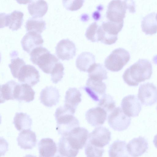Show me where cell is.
I'll return each mask as SVG.
<instances>
[{
  "label": "cell",
  "mask_w": 157,
  "mask_h": 157,
  "mask_svg": "<svg viewBox=\"0 0 157 157\" xmlns=\"http://www.w3.org/2000/svg\"><path fill=\"white\" fill-rule=\"evenodd\" d=\"M104 150L103 148L96 147L87 142L85 148L86 157H102Z\"/></svg>",
  "instance_id": "8d00e7d4"
},
{
  "label": "cell",
  "mask_w": 157,
  "mask_h": 157,
  "mask_svg": "<svg viewBox=\"0 0 157 157\" xmlns=\"http://www.w3.org/2000/svg\"><path fill=\"white\" fill-rule=\"evenodd\" d=\"M148 148L147 140L141 136L133 138L127 145V151L132 157L141 156L146 151Z\"/></svg>",
  "instance_id": "ac0fdd59"
},
{
  "label": "cell",
  "mask_w": 157,
  "mask_h": 157,
  "mask_svg": "<svg viewBox=\"0 0 157 157\" xmlns=\"http://www.w3.org/2000/svg\"><path fill=\"white\" fill-rule=\"evenodd\" d=\"M155 13H150L144 17L141 23L143 32L146 35H152L157 32V21Z\"/></svg>",
  "instance_id": "d4e9b609"
},
{
  "label": "cell",
  "mask_w": 157,
  "mask_h": 157,
  "mask_svg": "<svg viewBox=\"0 0 157 157\" xmlns=\"http://www.w3.org/2000/svg\"><path fill=\"white\" fill-rule=\"evenodd\" d=\"M123 25L124 22L118 23L109 21L103 22L101 25L100 41L107 45L114 44L118 39V33L122 30Z\"/></svg>",
  "instance_id": "8992f818"
},
{
  "label": "cell",
  "mask_w": 157,
  "mask_h": 157,
  "mask_svg": "<svg viewBox=\"0 0 157 157\" xmlns=\"http://www.w3.org/2000/svg\"><path fill=\"white\" fill-rule=\"evenodd\" d=\"M60 95L58 90L51 86L43 89L40 93V102L44 106L51 107L56 105L59 101Z\"/></svg>",
  "instance_id": "2e32d148"
},
{
  "label": "cell",
  "mask_w": 157,
  "mask_h": 157,
  "mask_svg": "<svg viewBox=\"0 0 157 157\" xmlns=\"http://www.w3.org/2000/svg\"><path fill=\"white\" fill-rule=\"evenodd\" d=\"M64 67L63 64L59 61L55 65L51 73V80L52 82L56 84L60 81L64 74Z\"/></svg>",
  "instance_id": "e575fe53"
},
{
  "label": "cell",
  "mask_w": 157,
  "mask_h": 157,
  "mask_svg": "<svg viewBox=\"0 0 157 157\" xmlns=\"http://www.w3.org/2000/svg\"><path fill=\"white\" fill-rule=\"evenodd\" d=\"M39 157H61L56 143L52 139H42L38 144Z\"/></svg>",
  "instance_id": "e0dca14e"
},
{
  "label": "cell",
  "mask_w": 157,
  "mask_h": 157,
  "mask_svg": "<svg viewBox=\"0 0 157 157\" xmlns=\"http://www.w3.org/2000/svg\"><path fill=\"white\" fill-rule=\"evenodd\" d=\"M21 43L23 50L30 53L35 48L41 46L44 40L40 33L28 32L23 36Z\"/></svg>",
  "instance_id": "9a60e30c"
},
{
  "label": "cell",
  "mask_w": 157,
  "mask_h": 157,
  "mask_svg": "<svg viewBox=\"0 0 157 157\" xmlns=\"http://www.w3.org/2000/svg\"><path fill=\"white\" fill-rule=\"evenodd\" d=\"M23 13L20 10H15L7 14V26L13 31L21 28L23 21Z\"/></svg>",
  "instance_id": "4316f807"
},
{
  "label": "cell",
  "mask_w": 157,
  "mask_h": 157,
  "mask_svg": "<svg viewBox=\"0 0 157 157\" xmlns=\"http://www.w3.org/2000/svg\"><path fill=\"white\" fill-rule=\"evenodd\" d=\"M127 10L132 13L135 12V4L133 1L112 0L108 5L106 17L111 21L124 22Z\"/></svg>",
  "instance_id": "277c9868"
},
{
  "label": "cell",
  "mask_w": 157,
  "mask_h": 157,
  "mask_svg": "<svg viewBox=\"0 0 157 157\" xmlns=\"http://www.w3.org/2000/svg\"><path fill=\"white\" fill-rule=\"evenodd\" d=\"M55 51L59 59L62 60H68L75 56L76 48L73 42L69 39H63L57 43Z\"/></svg>",
  "instance_id": "8fae6325"
},
{
  "label": "cell",
  "mask_w": 157,
  "mask_h": 157,
  "mask_svg": "<svg viewBox=\"0 0 157 157\" xmlns=\"http://www.w3.org/2000/svg\"><path fill=\"white\" fill-rule=\"evenodd\" d=\"M121 105L123 112L129 117L138 116L141 110V105L134 95H129L124 97Z\"/></svg>",
  "instance_id": "5bb4252c"
},
{
  "label": "cell",
  "mask_w": 157,
  "mask_h": 157,
  "mask_svg": "<svg viewBox=\"0 0 157 157\" xmlns=\"http://www.w3.org/2000/svg\"><path fill=\"white\" fill-rule=\"evenodd\" d=\"M152 72L151 63L148 60L139 59L124 72L123 78L130 86H136L139 83L151 77Z\"/></svg>",
  "instance_id": "6da1fadb"
},
{
  "label": "cell",
  "mask_w": 157,
  "mask_h": 157,
  "mask_svg": "<svg viewBox=\"0 0 157 157\" xmlns=\"http://www.w3.org/2000/svg\"><path fill=\"white\" fill-rule=\"evenodd\" d=\"M153 61L154 63L157 64V55L153 57Z\"/></svg>",
  "instance_id": "ab89813d"
},
{
  "label": "cell",
  "mask_w": 157,
  "mask_h": 157,
  "mask_svg": "<svg viewBox=\"0 0 157 157\" xmlns=\"http://www.w3.org/2000/svg\"><path fill=\"white\" fill-rule=\"evenodd\" d=\"M107 117L106 112L99 106L89 109L85 114L87 122L93 127L103 124L106 120Z\"/></svg>",
  "instance_id": "d6986e66"
},
{
  "label": "cell",
  "mask_w": 157,
  "mask_h": 157,
  "mask_svg": "<svg viewBox=\"0 0 157 157\" xmlns=\"http://www.w3.org/2000/svg\"><path fill=\"white\" fill-rule=\"evenodd\" d=\"M153 142L154 145L157 148V134L154 137Z\"/></svg>",
  "instance_id": "f35d334b"
},
{
  "label": "cell",
  "mask_w": 157,
  "mask_h": 157,
  "mask_svg": "<svg viewBox=\"0 0 157 157\" xmlns=\"http://www.w3.org/2000/svg\"><path fill=\"white\" fill-rule=\"evenodd\" d=\"M35 92L27 84L17 83L14 92V99L19 101L29 102L33 100Z\"/></svg>",
  "instance_id": "ffe728a7"
},
{
  "label": "cell",
  "mask_w": 157,
  "mask_h": 157,
  "mask_svg": "<svg viewBox=\"0 0 157 157\" xmlns=\"http://www.w3.org/2000/svg\"><path fill=\"white\" fill-rule=\"evenodd\" d=\"M40 78L39 72L34 66L25 64L21 69L17 78L21 83L33 86L40 81Z\"/></svg>",
  "instance_id": "4fadbf2b"
},
{
  "label": "cell",
  "mask_w": 157,
  "mask_h": 157,
  "mask_svg": "<svg viewBox=\"0 0 157 157\" xmlns=\"http://www.w3.org/2000/svg\"><path fill=\"white\" fill-rule=\"evenodd\" d=\"M74 113L63 106L56 109L55 117L57 122L56 130L62 136L67 135L75 128L79 127L78 120L74 116Z\"/></svg>",
  "instance_id": "7a4b0ae2"
},
{
  "label": "cell",
  "mask_w": 157,
  "mask_h": 157,
  "mask_svg": "<svg viewBox=\"0 0 157 157\" xmlns=\"http://www.w3.org/2000/svg\"><path fill=\"white\" fill-rule=\"evenodd\" d=\"M17 141L18 145L21 148L31 149L36 144V135L35 132L30 129L24 130L19 133Z\"/></svg>",
  "instance_id": "44dd1931"
},
{
  "label": "cell",
  "mask_w": 157,
  "mask_h": 157,
  "mask_svg": "<svg viewBox=\"0 0 157 157\" xmlns=\"http://www.w3.org/2000/svg\"><path fill=\"white\" fill-rule=\"evenodd\" d=\"M80 91L76 88H70L66 93L64 106L75 113L77 106L82 101Z\"/></svg>",
  "instance_id": "7402d4cb"
},
{
  "label": "cell",
  "mask_w": 157,
  "mask_h": 157,
  "mask_svg": "<svg viewBox=\"0 0 157 157\" xmlns=\"http://www.w3.org/2000/svg\"><path fill=\"white\" fill-rule=\"evenodd\" d=\"M108 124L114 130L122 131L126 129L131 122V118L126 115L120 107L115 108L108 115Z\"/></svg>",
  "instance_id": "52a82bcc"
},
{
  "label": "cell",
  "mask_w": 157,
  "mask_h": 157,
  "mask_svg": "<svg viewBox=\"0 0 157 157\" xmlns=\"http://www.w3.org/2000/svg\"><path fill=\"white\" fill-rule=\"evenodd\" d=\"M156 109H157V107H156Z\"/></svg>",
  "instance_id": "b9f144b4"
},
{
  "label": "cell",
  "mask_w": 157,
  "mask_h": 157,
  "mask_svg": "<svg viewBox=\"0 0 157 157\" xmlns=\"http://www.w3.org/2000/svg\"><path fill=\"white\" fill-rule=\"evenodd\" d=\"M17 83L15 81L11 80L5 84L1 85V103H4L6 101L14 100V90Z\"/></svg>",
  "instance_id": "f546056e"
},
{
  "label": "cell",
  "mask_w": 157,
  "mask_h": 157,
  "mask_svg": "<svg viewBox=\"0 0 157 157\" xmlns=\"http://www.w3.org/2000/svg\"><path fill=\"white\" fill-rule=\"evenodd\" d=\"M58 147L59 154L63 157H76L79 151L73 148L64 136L59 139Z\"/></svg>",
  "instance_id": "1f68e13d"
},
{
  "label": "cell",
  "mask_w": 157,
  "mask_h": 157,
  "mask_svg": "<svg viewBox=\"0 0 157 157\" xmlns=\"http://www.w3.org/2000/svg\"><path fill=\"white\" fill-rule=\"evenodd\" d=\"M111 140V132L105 127L95 128L89 134L88 142L97 147L103 148Z\"/></svg>",
  "instance_id": "30bf717a"
},
{
  "label": "cell",
  "mask_w": 157,
  "mask_h": 157,
  "mask_svg": "<svg viewBox=\"0 0 157 157\" xmlns=\"http://www.w3.org/2000/svg\"><path fill=\"white\" fill-rule=\"evenodd\" d=\"M24 157H36V156L33 155H26Z\"/></svg>",
  "instance_id": "60d3db41"
},
{
  "label": "cell",
  "mask_w": 157,
  "mask_h": 157,
  "mask_svg": "<svg viewBox=\"0 0 157 157\" xmlns=\"http://www.w3.org/2000/svg\"><path fill=\"white\" fill-rule=\"evenodd\" d=\"M106 86L102 81H97L88 78L83 89L89 96L94 101H99L101 98L105 94Z\"/></svg>",
  "instance_id": "7c38bea8"
},
{
  "label": "cell",
  "mask_w": 157,
  "mask_h": 157,
  "mask_svg": "<svg viewBox=\"0 0 157 157\" xmlns=\"http://www.w3.org/2000/svg\"><path fill=\"white\" fill-rule=\"evenodd\" d=\"M126 143L124 141L117 140L110 145L108 151L109 157L128 156Z\"/></svg>",
  "instance_id": "83f0119b"
},
{
  "label": "cell",
  "mask_w": 157,
  "mask_h": 157,
  "mask_svg": "<svg viewBox=\"0 0 157 157\" xmlns=\"http://www.w3.org/2000/svg\"><path fill=\"white\" fill-rule=\"evenodd\" d=\"M128 157V156H127V157Z\"/></svg>",
  "instance_id": "7bdbcfd3"
},
{
  "label": "cell",
  "mask_w": 157,
  "mask_h": 157,
  "mask_svg": "<svg viewBox=\"0 0 157 157\" xmlns=\"http://www.w3.org/2000/svg\"><path fill=\"white\" fill-rule=\"evenodd\" d=\"M98 105L106 112H111L115 109L116 103L110 95L105 94L100 99Z\"/></svg>",
  "instance_id": "836d02e7"
},
{
  "label": "cell",
  "mask_w": 157,
  "mask_h": 157,
  "mask_svg": "<svg viewBox=\"0 0 157 157\" xmlns=\"http://www.w3.org/2000/svg\"><path fill=\"white\" fill-rule=\"evenodd\" d=\"M89 136V132L86 129L78 127L64 136L74 149L79 151L86 145Z\"/></svg>",
  "instance_id": "ba28073f"
},
{
  "label": "cell",
  "mask_w": 157,
  "mask_h": 157,
  "mask_svg": "<svg viewBox=\"0 0 157 157\" xmlns=\"http://www.w3.org/2000/svg\"><path fill=\"white\" fill-rule=\"evenodd\" d=\"M84 0H63V4L65 8L71 11L77 10L82 6Z\"/></svg>",
  "instance_id": "74e56055"
},
{
  "label": "cell",
  "mask_w": 157,
  "mask_h": 157,
  "mask_svg": "<svg viewBox=\"0 0 157 157\" xmlns=\"http://www.w3.org/2000/svg\"><path fill=\"white\" fill-rule=\"evenodd\" d=\"M25 65V63L24 60L18 57H14L11 59V63L8 65V66L14 78H18L21 69Z\"/></svg>",
  "instance_id": "d6a6232c"
},
{
  "label": "cell",
  "mask_w": 157,
  "mask_h": 157,
  "mask_svg": "<svg viewBox=\"0 0 157 157\" xmlns=\"http://www.w3.org/2000/svg\"><path fill=\"white\" fill-rule=\"evenodd\" d=\"M99 26L96 22H94L87 28L85 36L89 40L92 42L99 41L98 30Z\"/></svg>",
  "instance_id": "d590c367"
},
{
  "label": "cell",
  "mask_w": 157,
  "mask_h": 157,
  "mask_svg": "<svg viewBox=\"0 0 157 157\" xmlns=\"http://www.w3.org/2000/svg\"><path fill=\"white\" fill-rule=\"evenodd\" d=\"M13 123L18 131L30 129L32 120L30 116L23 112L16 113L13 118Z\"/></svg>",
  "instance_id": "484cf974"
},
{
  "label": "cell",
  "mask_w": 157,
  "mask_h": 157,
  "mask_svg": "<svg viewBox=\"0 0 157 157\" xmlns=\"http://www.w3.org/2000/svg\"><path fill=\"white\" fill-rule=\"evenodd\" d=\"M30 60L47 74H50L56 64L59 61L55 55L51 53L46 48L41 46L35 48L31 52Z\"/></svg>",
  "instance_id": "3957f363"
},
{
  "label": "cell",
  "mask_w": 157,
  "mask_h": 157,
  "mask_svg": "<svg viewBox=\"0 0 157 157\" xmlns=\"http://www.w3.org/2000/svg\"><path fill=\"white\" fill-rule=\"evenodd\" d=\"M87 72L89 78L97 81H102L107 78V72L103 65L95 63L89 68Z\"/></svg>",
  "instance_id": "4dcf8cb0"
},
{
  "label": "cell",
  "mask_w": 157,
  "mask_h": 157,
  "mask_svg": "<svg viewBox=\"0 0 157 157\" xmlns=\"http://www.w3.org/2000/svg\"><path fill=\"white\" fill-rule=\"evenodd\" d=\"M130 58V54L127 50L118 48L113 50L105 59V66L109 71L117 72L123 68Z\"/></svg>",
  "instance_id": "5b68a950"
},
{
  "label": "cell",
  "mask_w": 157,
  "mask_h": 157,
  "mask_svg": "<svg viewBox=\"0 0 157 157\" xmlns=\"http://www.w3.org/2000/svg\"><path fill=\"white\" fill-rule=\"evenodd\" d=\"M138 97L143 105L151 106L157 101V88L151 83L142 84L139 88Z\"/></svg>",
  "instance_id": "9c48e42d"
},
{
  "label": "cell",
  "mask_w": 157,
  "mask_h": 157,
  "mask_svg": "<svg viewBox=\"0 0 157 157\" xmlns=\"http://www.w3.org/2000/svg\"><path fill=\"white\" fill-rule=\"evenodd\" d=\"M95 57L92 53L84 52L79 55L76 61V66L81 71L87 72L90 67L95 63Z\"/></svg>",
  "instance_id": "cb8c5ba5"
},
{
  "label": "cell",
  "mask_w": 157,
  "mask_h": 157,
  "mask_svg": "<svg viewBox=\"0 0 157 157\" xmlns=\"http://www.w3.org/2000/svg\"><path fill=\"white\" fill-rule=\"evenodd\" d=\"M26 30L41 33L46 28L45 21L41 17H31L26 21L25 25Z\"/></svg>",
  "instance_id": "f1b7e54d"
},
{
  "label": "cell",
  "mask_w": 157,
  "mask_h": 157,
  "mask_svg": "<svg viewBox=\"0 0 157 157\" xmlns=\"http://www.w3.org/2000/svg\"><path fill=\"white\" fill-rule=\"evenodd\" d=\"M29 13L33 17H41L47 12L48 5L44 0H30L27 6Z\"/></svg>",
  "instance_id": "603a6c76"
}]
</instances>
